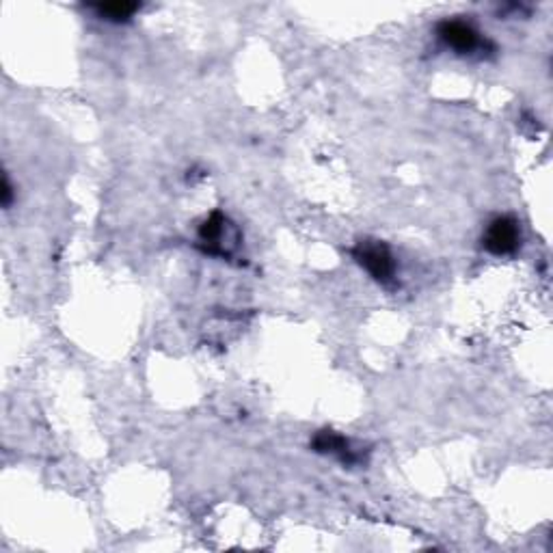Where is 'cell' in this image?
Returning a JSON list of instances; mask_svg holds the SVG:
<instances>
[{
	"label": "cell",
	"mask_w": 553,
	"mask_h": 553,
	"mask_svg": "<svg viewBox=\"0 0 553 553\" xmlns=\"http://www.w3.org/2000/svg\"><path fill=\"white\" fill-rule=\"evenodd\" d=\"M352 258L378 284L387 285L396 276V260H393L392 249L381 240H359L352 249Z\"/></svg>",
	"instance_id": "6da1fadb"
},
{
	"label": "cell",
	"mask_w": 553,
	"mask_h": 553,
	"mask_svg": "<svg viewBox=\"0 0 553 553\" xmlns=\"http://www.w3.org/2000/svg\"><path fill=\"white\" fill-rule=\"evenodd\" d=\"M521 244V227L515 217H498L489 223L483 235V247L491 255H512Z\"/></svg>",
	"instance_id": "7a4b0ae2"
},
{
	"label": "cell",
	"mask_w": 553,
	"mask_h": 553,
	"mask_svg": "<svg viewBox=\"0 0 553 553\" xmlns=\"http://www.w3.org/2000/svg\"><path fill=\"white\" fill-rule=\"evenodd\" d=\"M437 35L457 54H471L484 45L478 29L465 20H443L437 27Z\"/></svg>",
	"instance_id": "3957f363"
},
{
	"label": "cell",
	"mask_w": 553,
	"mask_h": 553,
	"mask_svg": "<svg viewBox=\"0 0 553 553\" xmlns=\"http://www.w3.org/2000/svg\"><path fill=\"white\" fill-rule=\"evenodd\" d=\"M311 445H314L316 452L331 454V457L340 458L344 465H355L361 460V454L352 450L351 442H348L346 437H342V434L333 433V430H322V433L316 434Z\"/></svg>",
	"instance_id": "277c9868"
},
{
	"label": "cell",
	"mask_w": 553,
	"mask_h": 553,
	"mask_svg": "<svg viewBox=\"0 0 553 553\" xmlns=\"http://www.w3.org/2000/svg\"><path fill=\"white\" fill-rule=\"evenodd\" d=\"M225 225H227V221H225L223 214L214 212L210 214L206 223H203L202 229H199V240H202V244H206L208 253H221V249H219V244L221 243H219V240L223 238Z\"/></svg>",
	"instance_id": "5b68a950"
},
{
	"label": "cell",
	"mask_w": 553,
	"mask_h": 553,
	"mask_svg": "<svg viewBox=\"0 0 553 553\" xmlns=\"http://www.w3.org/2000/svg\"><path fill=\"white\" fill-rule=\"evenodd\" d=\"M97 18L109 20V22H126L135 15L141 4L136 3H106V4H95Z\"/></svg>",
	"instance_id": "8992f818"
},
{
	"label": "cell",
	"mask_w": 553,
	"mask_h": 553,
	"mask_svg": "<svg viewBox=\"0 0 553 553\" xmlns=\"http://www.w3.org/2000/svg\"><path fill=\"white\" fill-rule=\"evenodd\" d=\"M12 199H13V188H12V184H9V177L4 176V180H3V206L4 208L12 206Z\"/></svg>",
	"instance_id": "52a82bcc"
}]
</instances>
